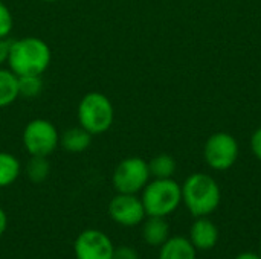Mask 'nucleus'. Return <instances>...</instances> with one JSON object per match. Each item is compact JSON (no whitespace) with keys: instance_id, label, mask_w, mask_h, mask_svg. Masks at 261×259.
Returning <instances> with one entry per match:
<instances>
[{"instance_id":"nucleus-1","label":"nucleus","mask_w":261,"mask_h":259,"mask_svg":"<svg viewBox=\"0 0 261 259\" xmlns=\"http://www.w3.org/2000/svg\"><path fill=\"white\" fill-rule=\"evenodd\" d=\"M52 50L38 37H23L11 41L8 67L17 76H41L50 66Z\"/></svg>"},{"instance_id":"nucleus-2","label":"nucleus","mask_w":261,"mask_h":259,"mask_svg":"<svg viewBox=\"0 0 261 259\" xmlns=\"http://www.w3.org/2000/svg\"><path fill=\"white\" fill-rule=\"evenodd\" d=\"M220 198V188L208 174L194 172L182 185V202L196 218L213 214L219 208Z\"/></svg>"},{"instance_id":"nucleus-3","label":"nucleus","mask_w":261,"mask_h":259,"mask_svg":"<svg viewBox=\"0 0 261 259\" xmlns=\"http://www.w3.org/2000/svg\"><path fill=\"white\" fill-rule=\"evenodd\" d=\"M78 124L92 136H99L109 131L115 121V108L112 101L101 92L86 93L76 110Z\"/></svg>"},{"instance_id":"nucleus-4","label":"nucleus","mask_w":261,"mask_h":259,"mask_svg":"<svg viewBox=\"0 0 261 259\" xmlns=\"http://www.w3.org/2000/svg\"><path fill=\"white\" fill-rule=\"evenodd\" d=\"M147 217H167L182 203V186L173 179L148 182L141 195Z\"/></svg>"},{"instance_id":"nucleus-5","label":"nucleus","mask_w":261,"mask_h":259,"mask_svg":"<svg viewBox=\"0 0 261 259\" xmlns=\"http://www.w3.org/2000/svg\"><path fill=\"white\" fill-rule=\"evenodd\" d=\"M60 136L61 134L50 121L37 118L26 124L21 134V142L29 156L49 157L58 148Z\"/></svg>"},{"instance_id":"nucleus-6","label":"nucleus","mask_w":261,"mask_h":259,"mask_svg":"<svg viewBox=\"0 0 261 259\" xmlns=\"http://www.w3.org/2000/svg\"><path fill=\"white\" fill-rule=\"evenodd\" d=\"M148 162L141 157H127L121 160L112 176V183L119 194H138L150 182Z\"/></svg>"},{"instance_id":"nucleus-7","label":"nucleus","mask_w":261,"mask_h":259,"mask_svg":"<svg viewBox=\"0 0 261 259\" xmlns=\"http://www.w3.org/2000/svg\"><path fill=\"white\" fill-rule=\"evenodd\" d=\"M203 156L210 168L226 171L239 159V143L229 133H214L205 143Z\"/></svg>"},{"instance_id":"nucleus-8","label":"nucleus","mask_w":261,"mask_h":259,"mask_svg":"<svg viewBox=\"0 0 261 259\" xmlns=\"http://www.w3.org/2000/svg\"><path fill=\"white\" fill-rule=\"evenodd\" d=\"M115 246L109 235L98 229L83 231L73 243L76 259H113Z\"/></svg>"},{"instance_id":"nucleus-9","label":"nucleus","mask_w":261,"mask_h":259,"mask_svg":"<svg viewBox=\"0 0 261 259\" xmlns=\"http://www.w3.org/2000/svg\"><path fill=\"white\" fill-rule=\"evenodd\" d=\"M110 218L124 227H135L144 223L147 214L142 200L136 194H116L109 203Z\"/></svg>"},{"instance_id":"nucleus-10","label":"nucleus","mask_w":261,"mask_h":259,"mask_svg":"<svg viewBox=\"0 0 261 259\" xmlns=\"http://www.w3.org/2000/svg\"><path fill=\"white\" fill-rule=\"evenodd\" d=\"M190 241L196 250H210L219 241V229L206 217H199L191 226Z\"/></svg>"},{"instance_id":"nucleus-11","label":"nucleus","mask_w":261,"mask_h":259,"mask_svg":"<svg viewBox=\"0 0 261 259\" xmlns=\"http://www.w3.org/2000/svg\"><path fill=\"white\" fill-rule=\"evenodd\" d=\"M197 250L185 237H170L159 250V259H196Z\"/></svg>"},{"instance_id":"nucleus-12","label":"nucleus","mask_w":261,"mask_h":259,"mask_svg":"<svg viewBox=\"0 0 261 259\" xmlns=\"http://www.w3.org/2000/svg\"><path fill=\"white\" fill-rule=\"evenodd\" d=\"M142 238L148 246L161 247L170 238V226L165 217H145L142 224Z\"/></svg>"},{"instance_id":"nucleus-13","label":"nucleus","mask_w":261,"mask_h":259,"mask_svg":"<svg viewBox=\"0 0 261 259\" xmlns=\"http://www.w3.org/2000/svg\"><path fill=\"white\" fill-rule=\"evenodd\" d=\"M92 134L86 131L83 127H72L67 128L61 136H60V145L64 151L72 153V154H80L84 153L90 143H92Z\"/></svg>"},{"instance_id":"nucleus-14","label":"nucleus","mask_w":261,"mask_h":259,"mask_svg":"<svg viewBox=\"0 0 261 259\" xmlns=\"http://www.w3.org/2000/svg\"><path fill=\"white\" fill-rule=\"evenodd\" d=\"M18 98V76L9 67H0V108L9 107Z\"/></svg>"},{"instance_id":"nucleus-15","label":"nucleus","mask_w":261,"mask_h":259,"mask_svg":"<svg viewBox=\"0 0 261 259\" xmlns=\"http://www.w3.org/2000/svg\"><path fill=\"white\" fill-rule=\"evenodd\" d=\"M21 172L20 160L6 151H0V188H8L17 182Z\"/></svg>"},{"instance_id":"nucleus-16","label":"nucleus","mask_w":261,"mask_h":259,"mask_svg":"<svg viewBox=\"0 0 261 259\" xmlns=\"http://www.w3.org/2000/svg\"><path fill=\"white\" fill-rule=\"evenodd\" d=\"M148 169L154 179H171L176 172V160L170 154H158L148 162Z\"/></svg>"},{"instance_id":"nucleus-17","label":"nucleus","mask_w":261,"mask_h":259,"mask_svg":"<svg viewBox=\"0 0 261 259\" xmlns=\"http://www.w3.org/2000/svg\"><path fill=\"white\" fill-rule=\"evenodd\" d=\"M26 176L32 183H43L50 172V163L47 157L41 156H31L26 163Z\"/></svg>"},{"instance_id":"nucleus-18","label":"nucleus","mask_w":261,"mask_h":259,"mask_svg":"<svg viewBox=\"0 0 261 259\" xmlns=\"http://www.w3.org/2000/svg\"><path fill=\"white\" fill-rule=\"evenodd\" d=\"M43 92L41 76H18V93L24 99L38 98Z\"/></svg>"},{"instance_id":"nucleus-19","label":"nucleus","mask_w":261,"mask_h":259,"mask_svg":"<svg viewBox=\"0 0 261 259\" xmlns=\"http://www.w3.org/2000/svg\"><path fill=\"white\" fill-rule=\"evenodd\" d=\"M14 27V17L11 9L0 0V38H8Z\"/></svg>"},{"instance_id":"nucleus-20","label":"nucleus","mask_w":261,"mask_h":259,"mask_svg":"<svg viewBox=\"0 0 261 259\" xmlns=\"http://www.w3.org/2000/svg\"><path fill=\"white\" fill-rule=\"evenodd\" d=\"M113 259H139V253L135 247L119 246V247H115Z\"/></svg>"},{"instance_id":"nucleus-21","label":"nucleus","mask_w":261,"mask_h":259,"mask_svg":"<svg viewBox=\"0 0 261 259\" xmlns=\"http://www.w3.org/2000/svg\"><path fill=\"white\" fill-rule=\"evenodd\" d=\"M9 49H11V40L0 38V67H3L5 64H8Z\"/></svg>"},{"instance_id":"nucleus-22","label":"nucleus","mask_w":261,"mask_h":259,"mask_svg":"<svg viewBox=\"0 0 261 259\" xmlns=\"http://www.w3.org/2000/svg\"><path fill=\"white\" fill-rule=\"evenodd\" d=\"M251 148H252L255 157H257L258 160H261V128H258V130L252 134V137H251Z\"/></svg>"},{"instance_id":"nucleus-23","label":"nucleus","mask_w":261,"mask_h":259,"mask_svg":"<svg viewBox=\"0 0 261 259\" xmlns=\"http://www.w3.org/2000/svg\"><path fill=\"white\" fill-rule=\"evenodd\" d=\"M6 227H8V215H6L5 209L0 206V237L5 234Z\"/></svg>"},{"instance_id":"nucleus-24","label":"nucleus","mask_w":261,"mask_h":259,"mask_svg":"<svg viewBox=\"0 0 261 259\" xmlns=\"http://www.w3.org/2000/svg\"><path fill=\"white\" fill-rule=\"evenodd\" d=\"M234 259H261V255L252 253V252H242V253H239Z\"/></svg>"},{"instance_id":"nucleus-25","label":"nucleus","mask_w":261,"mask_h":259,"mask_svg":"<svg viewBox=\"0 0 261 259\" xmlns=\"http://www.w3.org/2000/svg\"><path fill=\"white\" fill-rule=\"evenodd\" d=\"M41 2H46V3H55V2H60V0H41Z\"/></svg>"},{"instance_id":"nucleus-26","label":"nucleus","mask_w":261,"mask_h":259,"mask_svg":"<svg viewBox=\"0 0 261 259\" xmlns=\"http://www.w3.org/2000/svg\"><path fill=\"white\" fill-rule=\"evenodd\" d=\"M260 255H261V253H260Z\"/></svg>"}]
</instances>
